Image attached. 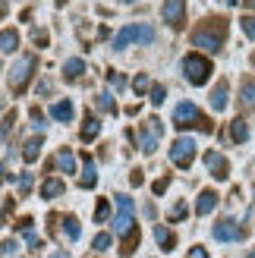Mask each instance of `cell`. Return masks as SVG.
I'll list each match as a JSON object with an SVG mask.
<instances>
[{"instance_id": "obj_30", "label": "cell", "mask_w": 255, "mask_h": 258, "mask_svg": "<svg viewBox=\"0 0 255 258\" xmlns=\"http://www.w3.org/2000/svg\"><path fill=\"white\" fill-rule=\"evenodd\" d=\"M107 214H110V202H107V199H101V202H98V211H95V221H98V224H104V221H107Z\"/></svg>"}, {"instance_id": "obj_32", "label": "cell", "mask_w": 255, "mask_h": 258, "mask_svg": "<svg viewBox=\"0 0 255 258\" xmlns=\"http://www.w3.org/2000/svg\"><path fill=\"white\" fill-rule=\"evenodd\" d=\"M110 242H113V236H110V233H98V236H95V242H92V246H95L98 252H104V249L110 246Z\"/></svg>"}, {"instance_id": "obj_7", "label": "cell", "mask_w": 255, "mask_h": 258, "mask_svg": "<svg viewBox=\"0 0 255 258\" xmlns=\"http://www.w3.org/2000/svg\"><path fill=\"white\" fill-rule=\"evenodd\" d=\"M35 67H38V60L29 54V57H22L16 67H13V73H10V88H13V95H19L22 88H25V82L32 79V73H35Z\"/></svg>"}, {"instance_id": "obj_45", "label": "cell", "mask_w": 255, "mask_h": 258, "mask_svg": "<svg viewBox=\"0 0 255 258\" xmlns=\"http://www.w3.org/2000/svg\"><path fill=\"white\" fill-rule=\"evenodd\" d=\"M50 258H70L67 252H54V255H50Z\"/></svg>"}, {"instance_id": "obj_37", "label": "cell", "mask_w": 255, "mask_h": 258, "mask_svg": "<svg viewBox=\"0 0 255 258\" xmlns=\"http://www.w3.org/2000/svg\"><path fill=\"white\" fill-rule=\"evenodd\" d=\"M107 79H110V85H113V88H123V85H126V79H123L120 73H107Z\"/></svg>"}, {"instance_id": "obj_17", "label": "cell", "mask_w": 255, "mask_h": 258, "mask_svg": "<svg viewBox=\"0 0 255 258\" xmlns=\"http://www.w3.org/2000/svg\"><path fill=\"white\" fill-rule=\"evenodd\" d=\"M239 101H243V104H255V79L252 76H246V79L239 82Z\"/></svg>"}, {"instance_id": "obj_39", "label": "cell", "mask_w": 255, "mask_h": 258, "mask_svg": "<svg viewBox=\"0 0 255 258\" xmlns=\"http://www.w3.org/2000/svg\"><path fill=\"white\" fill-rule=\"evenodd\" d=\"M32 41H35L38 47H44V44H47V32H35V35H32Z\"/></svg>"}, {"instance_id": "obj_27", "label": "cell", "mask_w": 255, "mask_h": 258, "mask_svg": "<svg viewBox=\"0 0 255 258\" xmlns=\"http://www.w3.org/2000/svg\"><path fill=\"white\" fill-rule=\"evenodd\" d=\"M95 104H98V110H104V113H113V110H117V104H113V98H110L107 92H101V95L95 98Z\"/></svg>"}, {"instance_id": "obj_41", "label": "cell", "mask_w": 255, "mask_h": 258, "mask_svg": "<svg viewBox=\"0 0 255 258\" xmlns=\"http://www.w3.org/2000/svg\"><path fill=\"white\" fill-rule=\"evenodd\" d=\"M130 183H133V186H142V183H145V176H142V170H136V173L130 176Z\"/></svg>"}, {"instance_id": "obj_11", "label": "cell", "mask_w": 255, "mask_h": 258, "mask_svg": "<svg viewBox=\"0 0 255 258\" xmlns=\"http://www.w3.org/2000/svg\"><path fill=\"white\" fill-rule=\"evenodd\" d=\"M41 145H44L41 136H38V139H29V142L22 145V161H25V164H35L38 158H41Z\"/></svg>"}, {"instance_id": "obj_6", "label": "cell", "mask_w": 255, "mask_h": 258, "mask_svg": "<svg viewBox=\"0 0 255 258\" xmlns=\"http://www.w3.org/2000/svg\"><path fill=\"white\" fill-rule=\"evenodd\" d=\"M170 161L180 167V170H189V167H193V161H196V142L186 139V136H180V139L170 145Z\"/></svg>"}, {"instance_id": "obj_16", "label": "cell", "mask_w": 255, "mask_h": 258, "mask_svg": "<svg viewBox=\"0 0 255 258\" xmlns=\"http://www.w3.org/2000/svg\"><path fill=\"white\" fill-rule=\"evenodd\" d=\"M155 239H158V246H161L164 252H170V249L176 246V236L170 233L167 227H155Z\"/></svg>"}, {"instance_id": "obj_44", "label": "cell", "mask_w": 255, "mask_h": 258, "mask_svg": "<svg viewBox=\"0 0 255 258\" xmlns=\"http://www.w3.org/2000/svg\"><path fill=\"white\" fill-rule=\"evenodd\" d=\"M4 179H7V170H4V164H0V186H4Z\"/></svg>"}, {"instance_id": "obj_38", "label": "cell", "mask_w": 255, "mask_h": 258, "mask_svg": "<svg viewBox=\"0 0 255 258\" xmlns=\"http://www.w3.org/2000/svg\"><path fill=\"white\" fill-rule=\"evenodd\" d=\"M186 258H208V252L202 249V246H193V249H189V255H186Z\"/></svg>"}, {"instance_id": "obj_33", "label": "cell", "mask_w": 255, "mask_h": 258, "mask_svg": "<svg viewBox=\"0 0 255 258\" xmlns=\"http://www.w3.org/2000/svg\"><path fill=\"white\" fill-rule=\"evenodd\" d=\"M239 25H243L246 38H255V16H243V19H239Z\"/></svg>"}, {"instance_id": "obj_13", "label": "cell", "mask_w": 255, "mask_h": 258, "mask_svg": "<svg viewBox=\"0 0 255 258\" xmlns=\"http://www.w3.org/2000/svg\"><path fill=\"white\" fill-rule=\"evenodd\" d=\"M50 117H54V120H60V123H70V120L76 117V110H73V104H70V101H57V104L50 107Z\"/></svg>"}, {"instance_id": "obj_12", "label": "cell", "mask_w": 255, "mask_h": 258, "mask_svg": "<svg viewBox=\"0 0 255 258\" xmlns=\"http://www.w3.org/2000/svg\"><path fill=\"white\" fill-rule=\"evenodd\" d=\"M214 205H218V192H214V189H205V192L199 196V202H196V214H211Z\"/></svg>"}, {"instance_id": "obj_4", "label": "cell", "mask_w": 255, "mask_h": 258, "mask_svg": "<svg viewBox=\"0 0 255 258\" xmlns=\"http://www.w3.org/2000/svg\"><path fill=\"white\" fill-rule=\"evenodd\" d=\"M183 76L189 85H205L208 76H211V60L202 57V54H189L183 60Z\"/></svg>"}, {"instance_id": "obj_42", "label": "cell", "mask_w": 255, "mask_h": 258, "mask_svg": "<svg viewBox=\"0 0 255 258\" xmlns=\"http://www.w3.org/2000/svg\"><path fill=\"white\" fill-rule=\"evenodd\" d=\"M164 189H167V179H158V183H155V186H151V192H155V196H161V192H164Z\"/></svg>"}, {"instance_id": "obj_22", "label": "cell", "mask_w": 255, "mask_h": 258, "mask_svg": "<svg viewBox=\"0 0 255 258\" xmlns=\"http://www.w3.org/2000/svg\"><path fill=\"white\" fill-rule=\"evenodd\" d=\"M230 139H233V142H246V139H249V126H246V120L236 117V120L230 123Z\"/></svg>"}, {"instance_id": "obj_5", "label": "cell", "mask_w": 255, "mask_h": 258, "mask_svg": "<svg viewBox=\"0 0 255 258\" xmlns=\"http://www.w3.org/2000/svg\"><path fill=\"white\" fill-rule=\"evenodd\" d=\"M113 202H117V217H113V233H117V236H126V233H133V199L130 196H117V199H113Z\"/></svg>"}, {"instance_id": "obj_28", "label": "cell", "mask_w": 255, "mask_h": 258, "mask_svg": "<svg viewBox=\"0 0 255 258\" xmlns=\"http://www.w3.org/2000/svg\"><path fill=\"white\" fill-rule=\"evenodd\" d=\"M63 224H67V236H70V239H79V221H76L73 214L63 217Z\"/></svg>"}, {"instance_id": "obj_15", "label": "cell", "mask_w": 255, "mask_h": 258, "mask_svg": "<svg viewBox=\"0 0 255 258\" xmlns=\"http://www.w3.org/2000/svg\"><path fill=\"white\" fill-rule=\"evenodd\" d=\"M57 167L63 173H76V154L70 151V148H60V154H57Z\"/></svg>"}, {"instance_id": "obj_19", "label": "cell", "mask_w": 255, "mask_h": 258, "mask_svg": "<svg viewBox=\"0 0 255 258\" xmlns=\"http://www.w3.org/2000/svg\"><path fill=\"white\" fill-rule=\"evenodd\" d=\"M63 179H44V186H41V199H57L63 196Z\"/></svg>"}, {"instance_id": "obj_34", "label": "cell", "mask_w": 255, "mask_h": 258, "mask_svg": "<svg viewBox=\"0 0 255 258\" xmlns=\"http://www.w3.org/2000/svg\"><path fill=\"white\" fill-rule=\"evenodd\" d=\"M25 239H29V246L38 252V249H44V242H41V236H38V233H32V227L29 230H25Z\"/></svg>"}, {"instance_id": "obj_3", "label": "cell", "mask_w": 255, "mask_h": 258, "mask_svg": "<svg viewBox=\"0 0 255 258\" xmlns=\"http://www.w3.org/2000/svg\"><path fill=\"white\" fill-rule=\"evenodd\" d=\"M133 41L151 44L155 41V29H151V25H126V29H120V35L113 38V50H126Z\"/></svg>"}, {"instance_id": "obj_48", "label": "cell", "mask_w": 255, "mask_h": 258, "mask_svg": "<svg viewBox=\"0 0 255 258\" xmlns=\"http://www.w3.org/2000/svg\"><path fill=\"white\" fill-rule=\"evenodd\" d=\"M252 67H255V54H252Z\"/></svg>"}, {"instance_id": "obj_46", "label": "cell", "mask_w": 255, "mask_h": 258, "mask_svg": "<svg viewBox=\"0 0 255 258\" xmlns=\"http://www.w3.org/2000/svg\"><path fill=\"white\" fill-rule=\"evenodd\" d=\"M246 7H252V10H255V0H246Z\"/></svg>"}, {"instance_id": "obj_1", "label": "cell", "mask_w": 255, "mask_h": 258, "mask_svg": "<svg viewBox=\"0 0 255 258\" xmlns=\"http://www.w3.org/2000/svg\"><path fill=\"white\" fill-rule=\"evenodd\" d=\"M224 38H227V19H205L193 32V44L211 50V54H218L221 44H224Z\"/></svg>"}, {"instance_id": "obj_49", "label": "cell", "mask_w": 255, "mask_h": 258, "mask_svg": "<svg viewBox=\"0 0 255 258\" xmlns=\"http://www.w3.org/2000/svg\"><path fill=\"white\" fill-rule=\"evenodd\" d=\"M249 258H255V249H252V255H249Z\"/></svg>"}, {"instance_id": "obj_14", "label": "cell", "mask_w": 255, "mask_h": 258, "mask_svg": "<svg viewBox=\"0 0 255 258\" xmlns=\"http://www.w3.org/2000/svg\"><path fill=\"white\" fill-rule=\"evenodd\" d=\"M208 101H211V107H214V110H224V107H227V82H224V79L214 85V92H211Z\"/></svg>"}, {"instance_id": "obj_2", "label": "cell", "mask_w": 255, "mask_h": 258, "mask_svg": "<svg viewBox=\"0 0 255 258\" xmlns=\"http://www.w3.org/2000/svg\"><path fill=\"white\" fill-rule=\"evenodd\" d=\"M173 126L176 129H189V126H199L202 133H211V120L208 117H202L199 113V107L193 104V101H183V104H176V110H173Z\"/></svg>"}, {"instance_id": "obj_29", "label": "cell", "mask_w": 255, "mask_h": 258, "mask_svg": "<svg viewBox=\"0 0 255 258\" xmlns=\"http://www.w3.org/2000/svg\"><path fill=\"white\" fill-rule=\"evenodd\" d=\"M133 88H136V95H145L148 88H151V82H148V76H145V73H139L136 79H133Z\"/></svg>"}, {"instance_id": "obj_47", "label": "cell", "mask_w": 255, "mask_h": 258, "mask_svg": "<svg viewBox=\"0 0 255 258\" xmlns=\"http://www.w3.org/2000/svg\"><path fill=\"white\" fill-rule=\"evenodd\" d=\"M4 7H7V4H4V0H0V10H4Z\"/></svg>"}, {"instance_id": "obj_8", "label": "cell", "mask_w": 255, "mask_h": 258, "mask_svg": "<svg viewBox=\"0 0 255 258\" xmlns=\"http://www.w3.org/2000/svg\"><path fill=\"white\" fill-rule=\"evenodd\" d=\"M164 22L170 29H183L186 25V0H164V10H161Z\"/></svg>"}, {"instance_id": "obj_9", "label": "cell", "mask_w": 255, "mask_h": 258, "mask_svg": "<svg viewBox=\"0 0 255 258\" xmlns=\"http://www.w3.org/2000/svg\"><path fill=\"white\" fill-rule=\"evenodd\" d=\"M243 227H239L236 221H230V217H224V221L214 224V239H221V242H236V239H243Z\"/></svg>"}, {"instance_id": "obj_36", "label": "cell", "mask_w": 255, "mask_h": 258, "mask_svg": "<svg viewBox=\"0 0 255 258\" xmlns=\"http://www.w3.org/2000/svg\"><path fill=\"white\" fill-rule=\"evenodd\" d=\"M186 211H189V208H186V202H180V205H176V208L170 211V221H183Z\"/></svg>"}, {"instance_id": "obj_21", "label": "cell", "mask_w": 255, "mask_h": 258, "mask_svg": "<svg viewBox=\"0 0 255 258\" xmlns=\"http://www.w3.org/2000/svg\"><path fill=\"white\" fill-rule=\"evenodd\" d=\"M98 133H101V123H98L95 117H85V123H82V133H79V136H82L85 142H92V139H98Z\"/></svg>"}, {"instance_id": "obj_10", "label": "cell", "mask_w": 255, "mask_h": 258, "mask_svg": "<svg viewBox=\"0 0 255 258\" xmlns=\"http://www.w3.org/2000/svg\"><path fill=\"white\" fill-rule=\"evenodd\" d=\"M205 167L211 170L214 179H227V176H230V164H227V158L221 151H208L205 154Z\"/></svg>"}, {"instance_id": "obj_20", "label": "cell", "mask_w": 255, "mask_h": 258, "mask_svg": "<svg viewBox=\"0 0 255 258\" xmlns=\"http://www.w3.org/2000/svg\"><path fill=\"white\" fill-rule=\"evenodd\" d=\"M79 183L85 186V189H95L98 186V173H95V164L85 158V170H82V176H79Z\"/></svg>"}, {"instance_id": "obj_26", "label": "cell", "mask_w": 255, "mask_h": 258, "mask_svg": "<svg viewBox=\"0 0 255 258\" xmlns=\"http://www.w3.org/2000/svg\"><path fill=\"white\" fill-rule=\"evenodd\" d=\"M136 242H139V230L126 233V236H123V249H120V255H123V258H130V255L136 252Z\"/></svg>"}, {"instance_id": "obj_18", "label": "cell", "mask_w": 255, "mask_h": 258, "mask_svg": "<svg viewBox=\"0 0 255 258\" xmlns=\"http://www.w3.org/2000/svg\"><path fill=\"white\" fill-rule=\"evenodd\" d=\"M16 47H19V35L16 32H13V29L0 32V50H4V54H13Z\"/></svg>"}, {"instance_id": "obj_31", "label": "cell", "mask_w": 255, "mask_h": 258, "mask_svg": "<svg viewBox=\"0 0 255 258\" xmlns=\"http://www.w3.org/2000/svg\"><path fill=\"white\" fill-rule=\"evenodd\" d=\"M164 98H167V88L164 85H151V104H164Z\"/></svg>"}, {"instance_id": "obj_50", "label": "cell", "mask_w": 255, "mask_h": 258, "mask_svg": "<svg viewBox=\"0 0 255 258\" xmlns=\"http://www.w3.org/2000/svg\"><path fill=\"white\" fill-rule=\"evenodd\" d=\"M130 4H136V0H130Z\"/></svg>"}, {"instance_id": "obj_25", "label": "cell", "mask_w": 255, "mask_h": 258, "mask_svg": "<svg viewBox=\"0 0 255 258\" xmlns=\"http://www.w3.org/2000/svg\"><path fill=\"white\" fill-rule=\"evenodd\" d=\"M13 126H16V110H10L7 117H4V123H0V145L10 139V133H13Z\"/></svg>"}, {"instance_id": "obj_40", "label": "cell", "mask_w": 255, "mask_h": 258, "mask_svg": "<svg viewBox=\"0 0 255 258\" xmlns=\"http://www.w3.org/2000/svg\"><path fill=\"white\" fill-rule=\"evenodd\" d=\"M148 123H151V129H155V136H161V133H164V123H161L158 117H151Z\"/></svg>"}, {"instance_id": "obj_43", "label": "cell", "mask_w": 255, "mask_h": 258, "mask_svg": "<svg viewBox=\"0 0 255 258\" xmlns=\"http://www.w3.org/2000/svg\"><path fill=\"white\" fill-rule=\"evenodd\" d=\"M13 249H16V242H13V239H7L4 246H0V252H13Z\"/></svg>"}, {"instance_id": "obj_24", "label": "cell", "mask_w": 255, "mask_h": 258, "mask_svg": "<svg viewBox=\"0 0 255 258\" xmlns=\"http://www.w3.org/2000/svg\"><path fill=\"white\" fill-rule=\"evenodd\" d=\"M139 145H142L145 154H155L158 151V139L151 136V133H145V129H139Z\"/></svg>"}, {"instance_id": "obj_35", "label": "cell", "mask_w": 255, "mask_h": 258, "mask_svg": "<svg viewBox=\"0 0 255 258\" xmlns=\"http://www.w3.org/2000/svg\"><path fill=\"white\" fill-rule=\"evenodd\" d=\"M29 189H32V173H22L19 176V192H22V196H29Z\"/></svg>"}, {"instance_id": "obj_23", "label": "cell", "mask_w": 255, "mask_h": 258, "mask_svg": "<svg viewBox=\"0 0 255 258\" xmlns=\"http://www.w3.org/2000/svg\"><path fill=\"white\" fill-rule=\"evenodd\" d=\"M63 73H67L70 79H79V76L85 73V63H82L79 57H73V60H67V63H63Z\"/></svg>"}]
</instances>
